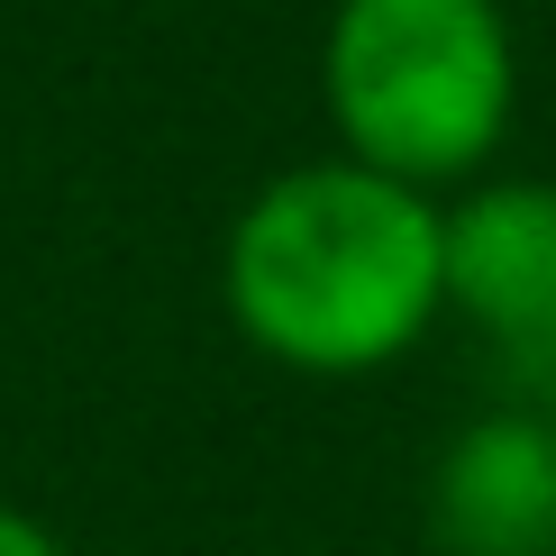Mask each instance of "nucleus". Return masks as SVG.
<instances>
[{
    "instance_id": "f257e3e1",
    "label": "nucleus",
    "mask_w": 556,
    "mask_h": 556,
    "mask_svg": "<svg viewBox=\"0 0 556 556\" xmlns=\"http://www.w3.org/2000/svg\"><path fill=\"white\" fill-rule=\"evenodd\" d=\"M228 301L283 365H383L447 301V219L375 165L283 174L228 238Z\"/></svg>"
},
{
    "instance_id": "7ed1b4c3",
    "label": "nucleus",
    "mask_w": 556,
    "mask_h": 556,
    "mask_svg": "<svg viewBox=\"0 0 556 556\" xmlns=\"http://www.w3.org/2000/svg\"><path fill=\"white\" fill-rule=\"evenodd\" d=\"M447 301L511 356L556 365V182H493L447 219Z\"/></svg>"
},
{
    "instance_id": "39448f33",
    "label": "nucleus",
    "mask_w": 556,
    "mask_h": 556,
    "mask_svg": "<svg viewBox=\"0 0 556 556\" xmlns=\"http://www.w3.org/2000/svg\"><path fill=\"white\" fill-rule=\"evenodd\" d=\"M0 556H55V547H46L28 520H10V511H0Z\"/></svg>"
},
{
    "instance_id": "f03ea898",
    "label": "nucleus",
    "mask_w": 556,
    "mask_h": 556,
    "mask_svg": "<svg viewBox=\"0 0 556 556\" xmlns=\"http://www.w3.org/2000/svg\"><path fill=\"white\" fill-rule=\"evenodd\" d=\"M329 101L375 174H466L511 119L502 10L493 0H338Z\"/></svg>"
},
{
    "instance_id": "20e7f679",
    "label": "nucleus",
    "mask_w": 556,
    "mask_h": 556,
    "mask_svg": "<svg viewBox=\"0 0 556 556\" xmlns=\"http://www.w3.org/2000/svg\"><path fill=\"white\" fill-rule=\"evenodd\" d=\"M438 539L456 556H556V429L483 420L438 466Z\"/></svg>"
},
{
    "instance_id": "423d86ee",
    "label": "nucleus",
    "mask_w": 556,
    "mask_h": 556,
    "mask_svg": "<svg viewBox=\"0 0 556 556\" xmlns=\"http://www.w3.org/2000/svg\"><path fill=\"white\" fill-rule=\"evenodd\" d=\"M547 429H556V410H547Z\"/></svg>"
}]
</instances>
